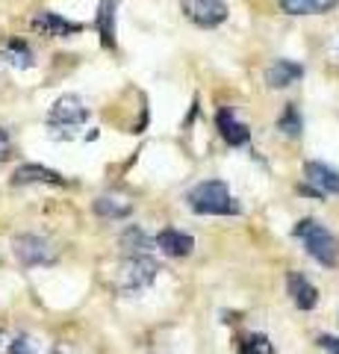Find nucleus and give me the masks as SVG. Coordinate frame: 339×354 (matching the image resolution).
Segmentation results:
<instances>
[{
    "label": "nucleus",
    "instance_id": "obj_1",
    "mask_svg": "<svg viewBox=\"0 0 339 354\" xmlns=\"http://www.w3.org/2000/svg\"><path fill=\"white\" fill-rule=\"evenodd\" d=\"M292 234L304 242V248H307L310 257L319 260L322 266H327V269H333V266L339 263V242H336V236L331 234V230L322 225V221L301 218L298 225H295Z\"/></svg>",
    "mask_w": 339,
    "mask_h": 354
},
{
    "label": "nucleus",
    "instance_id": "obj_2",
    "mask_svg": "<svg viewBox=\"0 0 339 354\" xmlns=\"http://www.w3.org/2000/svg\"><path fill=\"white\" fill-rule=\"evenodd\" d=\"M189 207L201 216H236L239 204L233 201L227 183L222 180H204L189 192Z\"/></svg>",
    "mask_w": 339,
    "mask_h": 354
},
{
    "label": "nucleus",
    "instance_id": "obj_3",
    "mask_svg": "<svg viewBox=\"0 0 339 354\" xmlns=\"http://www.w3.org/2000/svg\"><path fill=\"white\" fill-rule=\"evenodd\" d=\"M86 118H89V109H86V104L80 101L77 95H62L57 97V104L50 106L48 113V124L53 130H74L86 124Z\"/></svg>",
    "mask_w": 339,
    "mask_h": 354
},
{
    "label": "nucleus",
    "instance_id": "obj_4",
    "mask_svg": "<svg viewBox=\"0 0 339 354\" xmlns=\"http://www.w3.org/2000/svg\"><path fill=\"white\" fill-rule=\"evenodd\" d=\"M180 9L192 24H198L204 30L224 24L227 15H231V9H227L224 0H180Z\"/></svg>",
    "mask_w": 339,
    "mask_h": 354
},
{
    "label": "nucleus",
    "instance_id": "obj_5",
    "mask_svg": "<svg viewBox=\"0 0 339 354\" xmlns=\"http://www.w3.org/2000/svg\"><path fill=\"white\" fill-rule=\"evenodd\" d=\"M157 272H159V266L151 260V257H130L124 260L122 266V272H118V286H122L124 292H136V290H145L148 283H154L157 278Z\"/></svg>",
    "mask_w": 339,
    "mask_h": 354
},
{
    "label": "nucleus",
    "instance_id": "obj_6",
    "mask_svg": "<svg viewBox=\"0 0 339 354\" xmlns=\"http://www.w3.org/2000/svg\"><path fill=\"white\" fill-rule=\"evenodd\" d=\"M12 248H15V257L24 263V266H48V263H53V257H57L53 248H50V242L36 236V234L18 236L12 242Z\"/></svg>",
    "mask_w": 339,
    "mask_h": 354
},
{
    "label": "nucleus",
    "instance_id": "obj_7",
    "mask_svg": "<svg viewBox=\"0 0 339 354\" xmlns=\"http://www.w3.org/2000/svg\"><path fill=\"white\" fill-rule=\"evenodd\" d=\"M304 177H307L310 189H316L322 198L325 195H339V169H333V165L310 160L307 165H304Z\"/></svg>",
    "mask_w": 339,
    "mask_h": 354
},
{
    "label": "nucleus",
    "instance_id": "obj_8",
    "mask_svg": "<svg viewBox=\"0 0 339 354\" xmlns=\"http://www.w3.org/2000/svg\"><path fill=\"white\" fill-rule=\"evenodd\" d=\"M304 74V65L301 62H292V59H275L266 68V86L269 88H287L292 83H298Z\"/></svg>",
    "mask_w": 339,
    "mask_h": 354
},
{
    "label": "nucleus",
    "instance_id": "obj_9",
    "mask_svg": "<svg viewBox=\"0 0 339 354\" xmlns=\"http://www.w3.org/2000/svg\"><path fill=\"white\" fill-rule=\"evenodd\" d=\"M157 248L166 254V257H189L192 248H195V239L189 234H180V230L174 227H166L157 234Z\"/></svg>",
    "mask_w": 339,
    "mask_h": 354
},
{
    "label": "nucleus",
    "instance_id": "obj_10",
    "mask_svg": "<svg viewBox=\"0 0 339 354\" xmlns=\"http://www.w3.org/2000/svg\"><path fill=\"white\" fill-rule=\"evenodd\" d=\"M215 124H218V133H222V139L227 142V145H248L251 139V130L233 115V109H218L215 115Z\"/></svg>",
    "mask_w": 339,
    "mask_h": 354
},
{
    "label": "nucleus",
    "instance_id": "obj_11",
    "mask_svg": "<svg viewBox=\"0 0 339 354\" xmlns=\"http://www.w3.org/2000/svg\"><path fill=\"white\" fill-rule=\"evenodd\" d=\"M115 12H118V0H101L97 3V36H101V44L106 50H115Z\"/></svg>",
    "mask_w": 339,
    "mask_h": 354
},
{
    "label": "nucleus",
    "instance_id": "obj_12",
    "mask_svg": "<svg viewBox=\"0 0 339 354\" xmlns=\"http://www.w3.org/2000/svg\"><path fill=\"white\" fill-rule=\"evenodd\" d=\"M32 30H39L41 36H74V32L83 30V24L68 21L62 15H53V12H39L32 18Z\"/></svg>",
    "mask_w": 339,
    "mask_h": 354
},
{
    "label": "nucleus",
    "instance_id": "obj_13",
    "mask_svg": "<svg viewBox=\"0 0 339 354\" xmlns=\"http://www.w3.org/2000/svg\"><path fill=\"white\" fill-rule=\"evenodd\" d=\"M287 286H289V298H292V304L298 307V310H313L316 304H319V290L304 278V274L298 272H289V278H287Z\"/></svg>",
    "mask_w": 339,
    "mask_h": 354
},
{
    "label": "nucleus",
    "instance_id": "obj_14",
    "mask_svg": "<svg viewBox=\"0 0 339 354\" xmlns=\"http://www.w3.org/2000/svg\"><path fill=\"white\" fill-rule=\"evenodd\" d=\"M12 183H15V186H27V183H50V186H62V183H65V177H62L59 171H53V169H45V165L27 162V165H21V169H15Z\"/></svg>",
    "mask_w": 339,
    "mask_h": 354
},
{
    "label": "nucleus",
    "instance_id": "obj_15",
    "mask_svg": "<svg viewBox=\"0 0 339 354\" xmlns=\"http://www.w3.org/2000/svg\"><path fill=\"white\" fill-rule=\"evenodd\" d=\"M130 209H133V201H127L124 195H101L95 201V213L104 216V218H124L130 216Z\"/></svg>",
    "mask_w": 339,
    "mask_h": 354
},
{
    "label": "nucleus",
    "instance_id": "obj_16",
    "mask_svg": "<svg viewBox=\"0 0 339 354\" xmlns=\"http://www.w3.org/2000/svg\"><path fill=\"white\" fill-rule=\"evenodd\" d=\"M339 0H280V9L289 15H322L331 12Z\"/></svg>",
    "mask_w": 339,
    "mask_h": 354
},
{
    "label": "nucleus",
    "instance_id": "obj_17",
    "mask_svg": "<svg viewBox=\"0 0 339 354\" xmlns=\"http://www.w3.org/2000/svg\"><path fill=\"white\" fill-rule=\"evenodd\" d=\"M3 59L9 65H15V68H30L32 65V50L21 39H12V41H6V48H3Z\"/></svg>",
    "mask_w": 339,
    "mask_h": 354
},
{
    "label": "nucleus",
    "instance_id": "obj_18",
    "mask_svg": "<svg viewBox=\"0 0 339 354\" xmlns=\"http://www.w3.org/2000/svg\"><path fill=\"white\" fill-rule=\"evenodd\" d=\"M278 130L283 133V136H289V139L301 136L304 121H301V113H298V106H295V104H287V109H283V115L278 121Z\"/></svg>",
    "mask_w": 339,
    "mask_h": 354
},
{
    "label": "nucleus",
    "instance_id": "obj_19",
    "mask_svg": "<svg viewBox=\"0 0 339 354\" xmlns=\"http://www.w3.org/2000/svg\"><path fill=\"white\" fill-rule=\"evenodd\" d=\"M239 354H275V346H271V339L266 334H251L242 339Z\"/></svg>",
    "mask_w": 339,
    "mask_h": 354
},
{
    "label": "nucleus",
    "instance_id": "obj_20",
    "mask_svg": "<svg viewBox=\"0 0 339 354\" xmlns=\"http://www.w3.org/2000/svg\"><path fill=\"white\" fill-rule=\"evenodd\" d=\"M122 248H124L127 254L133 251V257H139V251L148 248V239H145V234H142L139 227H127L124 234H122Z\"/></svg>",
    "mask_w": 339,
    "mask_h": 354
},
{
    "label": "nucleus",
    "instance_id": "obj_21",
    "mask_svg": "<svg viewBox=\"0 0 339 354\" xmlns=\"http://www.w3.org/2000/svg\"><path fill=\"white\" fill-rule=\"evenodd\" d=\"M9 354H39L36 348V342H32L27 334H21L12 339V346H9Z\"/></svg>",
    "mask_w": 339,
    "mask_h": 354
},
{
    "label": "nucleus",
    "instance_id": "obj_22",
    "mask_svg": "<svg viewBox=\"0 0 339 354\" xmlns=\"http://www.w3.org/2000/svg\"><path fill=\"white\" fill-rule=\"evenodd\" d=\"M319 346H322L327 354H339V339L331 337V334H322V337H319Z\"/></svg>",
    "mask_w": 339,
    "mask_h": 354
},
{
    "label": "nucleus",
    "instance_id": "obj_23",
    "mask_svg": "<svg viewBox=\"0 0 339 354\" xmlns=\"http://www.w3.org/2000/svg\"><path fill=\"white\" fill-rule=\"evenodd\" d=\"M9 151H12V142H9V133L0 127V162L9 157Z\"/></svg>",
    "mask_w": 339,
    "mask_h": 354
}]
</instances>
